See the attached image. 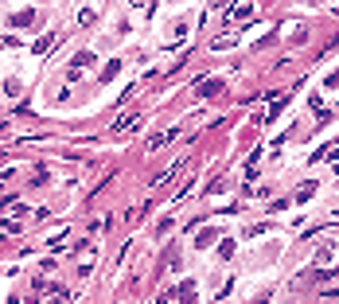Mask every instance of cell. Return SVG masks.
<instances>
[{"instance_id":"1","label":"cell","mask_w":339,"mask_h":304,"mask_svg":"<svg viewBox=\"0 0 339 304\" xmlns=\"http://www.w3.org/2000/svg\"><path fill=\"white\" fill-rule=\"evenodd\" d=\"M175 137H179V129H168V133H152V137H148V152H160L164 145H168V141H175Z\"/></svg>"},{"instance_id":"10","label":"cell","mask_w":339,"mask_h":304,"mask_svg":"<svg viewBox=\"0 0 339 304\" xmlns=\"http://www.w3.org/2000/svg\"><path fill=\"white\" fill-rule=\"evenodd\" d=\"M328 257H332V242H324V246H320V253H316V261H328Z\"/></svg>"},{"instance_id":"7","label":"cell","mask_w":339,"mask_h":304,"mask_svg":"<svg viewBox=\"0 0 339 304\" xmlns=\"http://www.w3.org/2000/svg\"><path fill=\"white\" fill-rule=\"evenodd\" d=\"M94 20H98V12H94V8H82V12H78V24H82V28H90Z\"/></svg>"},{"instance_id":"11","label":"cell","mask_w":339,"mask_h":304,"mask_svg":"<svg viewBox=\"0 0 339 304\" xmlns=\"http://www.w3.org/2000/svg\"><path fill=\"white\" fill-rule=\"evenodd\" d=\"M117 70H121V59H113L110 66H106V74H102V78H113V74H117Z\"/></svg>"},{"instance_id":"12","label":"cell","mask_w":339,"mask_h":304,"mask_svg":"<svg viewBox=\"0 0 339 304\" xmlns=\"http://www.w3.org/2000/svg\"><path fill=\"white\" fill-rule=\"evenodd\" d=\"M223 47H234V35H223V39H215V51H223Z\"/></svg>"},{"instance_id":"3","label":"cell","mask_w":339,"mask_h":304,"mask_svg":"<svg viewBox=\"0 0 339 304\" xmlns=\"http://www.w3.org/2000/svg\"><path fill=\"white\" fill-rule=\"evenodd\" d=\"M250 16H254V4H238L226 12V20H250Z\"/></svg>"},{"instance_id":"9","label":"cell","mask_w":339,"mask_h":304,"mask_svg":"<svg viewBox=\"0 0 339 304\" xmlns=\"http://www.w3.org/2000/svg\"><path fill=\"white\" fill-rule=\"evenodd\" d=\"M215 90H219V82H211V78H203V82H199V94H215Z\"/></svg>"},{"instance_id":"2","label":"cell","mask_w":339,"mask_h":304,"mask_svg":"<svg viewBox=\"0 0 339 304\" xmlns=\"http://www.w3.org/2000/svg\"><path fill=\"white\" fill-rule=\"evenodd\" d=\"M141 113H129V117H117V125H113V133H133V129H141Z\"/></svg>"},{"instance_id":"13","label":"cell","mask_w":339,"mask_h":304,"mask_svg":"<svg viewBox=\"0 0 339 304\" xmlns=\"http://www.w3.org/2000/svg\"><path fill=\"white\" fill-rule=\"evenodd\" d=\"M0 133H4V125H0Z\"/></svg>"},{"instance_id":"8","label":"cell","mask_w":339,"mask_h":304,"mask_svg":"<svg viewBox=\"0 0 339 304\" xmlns=\"http://www.w3.org/2000/svg\"><path fill=\"white\" fill-rule=\"evenodd\" d=\"M312 195H316V183H304V187L296 191V199H300V203H308V199H312Z\"/></svg>"},{"instance_id":"4","label":"cell","mask_w":339,"mask_h":304,"mask_svg":"<svg viewBox=\"0 0 339 304\" xmlns=\"http://www.w3.org/2000/svg\"><path fill=\"white\" fill-rule=\"evenodd\" d=\"M51 47H55V35H39V39H35V47H31V51H35V55H47Z\"/></svg>"},{"instance_id":"6","label":"cell","mask_w":339,"mask_h":304,"mask_svg":"<svg viewBox=\"0 0 339 304\" xmlns=\"http://www.w3.org/2000/svg\"><path fill=\"white\" fill-rule=\"evenodd\" d=\"M82 66H94V55L90 51H78L74 55V70H82Z\"/></svg>"},{"instance_id":"5","label":"cell","mask_w":339,"mask_h":304,"mask_svg":"<svg viewBox=\"0 0 339 304\" xmlns=\"http://www.w3.org/2000/svg\"><path fill=\"white\" fill-rule=\"evenodd\" d=\"M31 20H35V12H31V8H28V12H16V16H12V28H28Z\"/></svg>"}]
</instances>
